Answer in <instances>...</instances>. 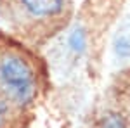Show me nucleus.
I'll use <instances>...</instances> for the list:
<instances>
[{
    "mask_svg": "<svg viewBox=\"0 0 130 128\" xmlns=\"http://www.w3.org/2000/svg\"><path fill=\"white\" fill-rule=\"evenodd\" d=\"M90 128H130V81L116 87L95 109Z\"/></svg>",
    "mask_w": 130,
    "mask_h": 128,
    "instance_id": "obj_2",
    "label": "nucleus"
},
{
    "mask_svg": "<svg viewBox=\"0 0 130 128\" xmlns=\"http://www.w3.org/2000/svg\"><path fill=\"white\" fill-rule=\"evenodd\" d=\"M113 52L115 56L121 61L130 59V35L127 33H120L113 40Z\"/></svg>",
    "mask_w": 130,
    "mask_h": 128,
    "instance_id": "obj_5",
    "label": "nucleus"
},
{
    "mask_svg": "<svg viewBox=\"0 0 130 128\" xmlns=\"http://www.w3.org/2000/svg\"><path fill=\"white\" fill-rule=\"evenodd\" d=\"M9 118H10L9 100L0 94V128H7L9 126Z\"/></svg>",
    "mask_w": 130,
    "mask_h": 128,
    "instance_id": "obj_6",
    "label": "nucleus"
},
{
    "mask_svg": "<svg viewBox=\"0 0 130 128\" xmlns=\"http://www.w3.org/2000/svg\"><path fill=\"white\" fill-rule=\"evenodd\" d=\"M68 47L70 50L75 54V56H82L87 47H89V35H87V30L80 26V24H76L73 30L68 33Z\"/></svg>",
    "mask_w": 130,
    "mask_h": 128,
    "instance_id": "obj_4",
    "label": "nucleus"
},
{
    "mask_svg": "<svg viewBox=\"0 0 130 128\" xmlns=\"http://www.w3.org/2000/svg\"><path fill=\"white\" fill-rule=\"evenodd\" d=\"M16 14L30 23H56L66 16L70 0H10Z\"/></svg>",
    "mask_w": 130,
    "mask_h": 128,
    "instance_id": "obj_3",
    "label": "nucleus"
},
{
    "mask_svg": "<svg viewBox=\"0 0 130 128\" xmlns=\"http://www.w3.org/2000/svg\"><path fill=\"white\" fill-rule=\"evenodd\" d=\"M38 78L35 68L18 50L0 52V94L18 107H26L37 97Z\"/></svg>",
    "mask_w": 130,
    "mask_h": 128,
    "instance_id": "obj_1",
    "label": "nucleus"
}]
</instances>
